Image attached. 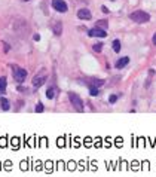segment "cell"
I'll return each mask as SVG.
<instances>
[{
    "label": "cell",
    "instance_id": "1",
    "mask_svg": "<svg viewBox=\"0 0 156 177\" xmlns=\"http://www.w3.org/2000/svg\"><path fill=\"white\" fill-rule=\"evenodd\" d=\"M129 18L134 23H137V24H146L150 20V15L147 12H144V11H135V12H132L129 15Z\"/></svg>",
    "mask_w": 156,
    "mask_h": 177
},
{
    "label": "cell",
    "instance_id": "2",
    "mask_svg": "<svg viewBox=\"0 0 156 177\" xmlns=\"http://www.w3.org/2000/svg\"><path fill=\"white\" fill-rule=\"evenodd\" d=\"M69 98H70V103L73 104V107H74L77 112H83V101H82V98H80L77 94L70 93V94H69Z\"/></svg>",
    "mask_w": 156,
    "mask_h": 177
},
{
    "label": "cell",
    "instance_id": "3",
    "mask_svg": "<svg viewBox=\"0 0 156 177\" xmlns=\"http://www.w3.org/2000/svg\"><path fill=\"white\" fill-rule=\"evenodd\" d=\"M12 71H14V79L17 80V82H24L26 80V77H27V71L24 70V68H21V67H18V66H12Z\"/></svg>",
    "mask_w": 156,
    "mask_h": 177
},
{
    "label": "cell",
    "instance_id": "4",
    "mask_svg": "<svg viewBox=\"0 0 156 177\" xmlns=\"http://www.w3.org/2000/svg\"><path fill=\"white\" fill-rule=\"evenodd\" d=\"M45 80H46V71L42 70V71H39V73L33 77V88H39V86H42V85L45 83Z\"/></svg>",
    "mask_w": 156,
    "mask_h": 177
},
{
    "label": "cell",
    "instance_id": "5",
    "mask_svg": "<svg viewBox=\"0 0 156 177\" xmlns=\"http://www.w3.org/2000/svg\"><path fill=\"white\" fill-rule=\"evenodd\" d=\"M52 6L57 12H67V3L64 0H52Z\"/></svg>",
    "mask_w": 156,
    "mask_h": 177
},
{
    "label": "cell",
    "instance_id": "6",
    "mask_svg": "<svg viewBox=\"0 0 156 177\" xmlns=\"http://www.w3.org/2000/svg\"><path fill=\"white\" fill-rule=\"evenodd\" d=\"M88 34L91 37H106L107 36V31L104 28H100V27H95V28H91L88 31Z\"/></svg>",
    "mask_w": 156,
    "mask_h": 177
},
{
    "label": "cell",
    "instance_id": "7",
    "mask_svg": "<svg viewBox=\"0 0 156 177\" xmlns=\"http://www.w3.org/2000/svg\"><path fill=\"white\" fill-rule=\"evenodd\" d=\"M91 17H92V14H91V11L86 9V8H82V9L77 11V18H79V20L88 21V20H91Z\"/></svg>",
    "mask_w": 156,
    "mask_h": 177
},
{
    "label": "cell",
    "instance_id": "8",
    "mask_svg": "<svg viewBox=\"0 0 156 177\" xmlns=\"http://www.w3.org/2000/svg\"><path fill=\"white\" fill-rule=\"evenodd\" d=\"M52 31H54V34H57V36H60V34L63 33V24H61V21L54 23V25H52Z\"/></svg>",
    "mask_w": 156,
    "mask_h": 177
},
{
    "label": "cell",
    "instance_id": "9",
    "mask_svg": "<svg viewBox=\"0 0 156 177\" xmlns=\"http://www.w3.org/2000/svg\"><path fill=\"white\" fill-rule=\"evenodd\" d=\"M6 85H8V79L5 76H2V77H0V94L6 93Z\"/></svg>",
    "mask_w": 156,
    "mask_h": 177
},
{
    "label": "cell",
    "instance_id": "10",
    "mask_svg": "<svg viewBox=\"0 0 156 177\" xmlns=\"http://www.w3.org/2000/svg\"><path fill=\"white\" fill-rule=\"evenodd\" d=\"M128 63H129V57H123L119 61H116V68H123Z\"/></svg>",
    "mask_w": 156,
    "mask_h": 177
},
{
    "label": "cell",
    "instance_id": "11",
    "mask_svg": "<svg viewBox=\"0 0 156 177\" xmlns=\"http://www.w3.org/2000/svg\"><path fill=\"white\" fill-rule=\"evenodd\" d=\"M0 106H2L3 110H9V109H11V103H9V100H6V98H0Z\"/></svg>",
    "mask_w": 156,
    "mask_h": 177
},
{
    "label": "cell",
    "instance_id": "12",
    "mask_svg": "<svg viewBox=\"0 0 156 177\" xmlns=\"http://www.w3.org/2000/svg\"><path fill=\"white\" fill-rule=\"evenodd\" d=\"M91 83H92L94 86H101V85H104V79H97V77H92V79H91Z\"/></svg>",
    "mask_w": 156,
    "mask_h": 177
},
{
    "label": "cell",
    "instance_id": "13",
    "mask_svg": "<svg viewBox=\"0 0 156 177\" xmlns=\"http://www.w3.org/2000/svg\"><path fill=\"white\" fill-rule=\"evenodd\" d=\"M89 95H92V97L98 95V86H94V85L89 86Z\"/></svg>",
    "mask_w": 156,
    "mask_h": 177
},
{
    "label": "cell",
    "instance_id": "14",
    "mask_svg": "<svg viewBox=\"0 0 156 177\" xmlns=\"http://www.w3.org/2000/svg\"><path fill=\"white\" fill-rule=\"evenodd\" d=\"M97 27L107 30V27H109V23H107V20H101V21H98V23H97Z\"/></svg>",
    "mask_w": 156,
    "mask_h": 177
},
{
    "label": "cell",
    "instance_id": "15",
    "mask_svg": "<svg viewBox=\"0 0 156 177\" xmlns=\"http://www.w3.org/2000/svg\"><path fill=\"white\" fill-rule=\"evenodd\" d=\"M46 97H48V98H54V97H55V88H48Z\"/></svg>",
    "mask_w": 156,
    "mask_h": 177
},
{
    "label": "cell",
    "instance_id": "16",
    "mask_svg": "<svg viewBox=\"0 0 156 177\" xmlns=\"http://www.w3.org/2000/svg\"><path fill=\"white\" fill-rule=\"evenodd\" d=\"M112 43H113V45H112V46H113V51H114V52H119V51H120V42H119V40H113Z\"/></svg>",
    "mask_w": 156,
    "mask_h": 177
},
{
    "label": "cell",
    "instance_id": "17",
    "mask_svg": "<svg viewBox=\"0 0 156 177\" xmlns=\"http://www.w3.org/2000/svg\"><path fill=\"white\" fill-rule=\"evenodd\" d=\"M103 46H104V43H101V42H98V43H95V45L92 46V49H94L95 52H101V49H103Z\"/></svg>",
    "mask_w": 156,
    "mask_h": 177
},
{
    "label": "cell",
    "instance_id": "18",
    "mask_svg": "<svg viewBox=\"0 0 156 177\" xmlns=\"http://www.w3.org/2000/svg\"><path fill=\"white\" fill-rule=\"evenodd\" d=\"M43 110H45V107H43V104H42V103H39V104L36 106V112H37V113H42Z\"/></svg>",
    "mask_w": 156,
    "mask_h": 177
},
{
    "label": "cell",
    "instance_id": "19",
    "mask_svg": "<svg viewBox=\"0 0 156 177\" xmlns=\"http://www.w3.org/2000/svg\"><path fill=\"white\" fill-rule=\"evenodd\" d=\"M116 100H117V97L116 95H110V98H109V101L113 104V103H116Z\"/></svg>",
    "mask_w": 156,
    "mask_h": 177
},
{
    "label": "cell",
    "instance_id": "20",
    "mask_svg": "<svg viewBox=\"0 0 156 177\" xmlns=\"http://www.w3.org/2000/svg\"><path fill=\"white\" fill-rule=\"evenodd\" d=\"M17 91H20V93H24V91H26V88H24V86H18V88H17Z\"/></svg>",
    "mask_w": 156,
    "mask_h": 177
},
{
    "label": "cell",
    "instance_id": "21",
    "mask_svg": "<svg viewBox=\"0 0 156 177\" xmlns=\"http://www.w3.org/2000/svg\"><path fill=\"white\" fill-rule=\"evenodd\" d=\"M3 48H5V52H8V51H9V46H8V43H6V42H3Z\"/></svg>",
    "mask_w": 156,
    "mask_h": 177
},
{
    "label": "cell",
    "instance_id": "22",
    "mask_svg": "<svg viewBox=\"0 0 156 177\" xmlns=\"http://www.w3.org/2000/svg\"><path fill=\"white\" fill-rule=\"evenodd\" d=\"M101 11H103V12H104V14H107V12H109V9H107V8H106V6H101Z\"/></svg>",
    "mask_w": 156,
    "mask_h": 177
},
{
    "label": "cell",
    "instance_id": "23",
    "mask_svg": "<svg viewBox=\"0 0 156 177\" xmlns=\"http://www.w3.org/2000/svg\"><path fill=\"white\" fill-rule=\"evenodd\" d=\"M153 43L156 45V33H155V36H153Z\"/></svg>",
    "mask_w": 156,
    "mask_h": 177
},
{
    "label": "cell",
    "instance_id": "24",
    "mask_svg": "<svg viewBox=\"0 0 156 177\" xmlns=\"http://www.w3.org/2000/svg\"><path fill=\"white\" fill-rule=\"evenodd\" d=\"M26 2H28V0H26Z\"/></svg>",
    "mask_w": 156,
    "mask_h": 177
}]
</instances>
